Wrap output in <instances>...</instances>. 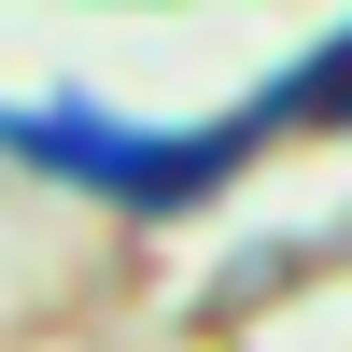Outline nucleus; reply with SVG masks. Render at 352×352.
Listing matches in <instances>:
<instances>
[{
    "mask_svg": "<svg viewBox=\"0 0 352 352\" xmlns=\"http://www.w3.org/2000/svg\"><path fill=\"white\" fill-rule=\"evenodd\" d=\"M14 141H28V169H56V184L113 197V212H184L197 184H226V169H240L254 127H113V113L56 99V113H28Z\"/></svg>",
    "mask_w": 352,
    "mask_h": 352,
    "instance_id": "1",
    "label": "nucleus"
}]
</instances>
